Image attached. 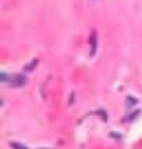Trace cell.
Masks as SVG:
<instances>
[{"label":"cell","instance_id":"obj_4","mask_svg":"<svg viewBox=\"0 0 142 149\" xmlns=\"http://www.w3.org/2000/svg\"><path fill=\"white\" fill-rule=\"evenodd\" d=\"M6 78H7V75L4 74V72H1V81H3V82H4V81H7Z\"/></svg>","mask_w":142,"mask_h":149},{"label":"cell","instance_id":"obj_2","mask_svg":"<svg viewBox=\"0 0 142 149\" xmlns=\"http://www.w3.org/2000/svg\"><path fill=\"white\" fill-rule=\"evenodd\" d=\"M90 43H92V54L95 53V49H96V33L93 32L92 38H90Z\"/></svg>","mask_w":142,"mask_h":149},{"label":"cell","instance_id":"obj_1","mask_svg":"<svg viewBox=\"0 0 142 149\" xmlns=\"http://www.w3.org/2000/svg\"><path fill=\"white\" fill-rule=\"evenodd\" d=\"M10 79H11V84H13L14 86H21V85L25 84V77L21 75V74H15V75H13Z\"/></svg>","mask_w":142,"mask_h":149},{"label":"cell","instance_id":"obj_3","mask_svg":"<svg viewBox=\"0 0 142 149\" xmlns=\"http://www.w3.org/2000/svg\"><path fill=\"white\" fill-rule=\"evenodd\" d=\"M10 145H11L13 149H28L25 145H21V143H17V142H13V143H10Z\"/></svg>","mask_w":142,"mask_h":149}]
</instances>
